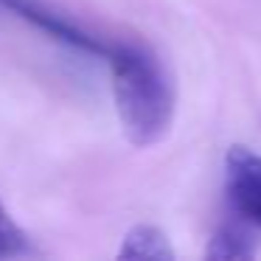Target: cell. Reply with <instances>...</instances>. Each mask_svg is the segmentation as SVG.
<instances>
[{
    "mask_svg": "<svg viewBox=\"0 0 261 261\" xmlns=\"http://www.w3.org/2000/svg\"><path fill=\"white\" fill-rule=\"evenodd\" d=\"M118 258H149V261H171L174 250H171L169 239L163 230L154 225H135L124 236V244L118 250Z\"/></svg>",
    "mask_w": 261,
    "mask_h": 261,
    "instance_id": "cell-4",
    "label": "cell"
},
{
    "mask_svg": "<svg viewBox=\"0 0 261 261\" xmlns=\"http://www.w3.org/2000/svg\"><path fill=\"white\" fill-rule=\"evenodd\" d=\"M34 244H31L29 233L9 216L6 205L0 199V258H23V255H34Z\"/></svg>",
    "mask_w": 261,
    "mask_h": 261,
    "instance_id": "cell-6",
    "label": "cell"
},
{
    "mask_svg": "<svg viewBox=\"0 0 261 261\" xmlns=\"http://www.w3.org/2000/svg\"><path fill=\"white\" fill-rule=\"evenodd\" d=\"M253 253H255V247H253V242H250V236L244 230H239V227H233V225L219 227V230L214 233V239H211V244L205 247V255H208V258H219V261L250 258Z\"/></svg>",
    "mask_w": 261,
    "mask_h": 261,
    "instance_id": "cell-5",
    "label": "cell"
},
{
    "mask_svg": "<svg viewBox=\"0 0 261 261\" xmlns=\"http://www.w3.org/2000/svg\"><path fill=\"white\" fill-rule=\"evenodd\" d=\"M225 186L233 208L261 227V158L247 146H230L225 154Z\"/></svg>",
    "mask_w": 261,
    "mask_h": 261,
    "instance_id": "cell-3",
    "label": "cell"
},
{
    "mask_svg": "<svg viewBox=\"0 0 261 261\" xmlns=\"http://www.w3.org/2000/svg\"><path fill=\"white\" fill-rule=\"evenodd\" d=\"M107 65L126 141L141 149L163 141L174 118V82L160 57L138 42H113Z\"/></svg>",
    "mask_w": 261,
    "mask_h": 261,
    "instance_id": "cell-1",
    "label": "cell"
},
{
    "mask_svg": "<svg viewBox=\"0 0 261 261\" xmlns=\"http://www.w3.org/2000/svg\"><path fill=\"white\" fill-rule=\"evenodd\" d=\"M0 6H6L9 12H14L17 17L29 20L31 25L45 31L48 37L76 48V51H85V54H93V57L107 59L110 48H113V42H104V40H98V37L87 34L85 29H79V25L70 23L62 14L51 12V9H48L45 3H40V0H0Z\"/></svg>",
    "mask_w": 261,
    "mask_h": 261,
    "instance_id": "cell-2",
    "label": "cell"
}]
</instances>
